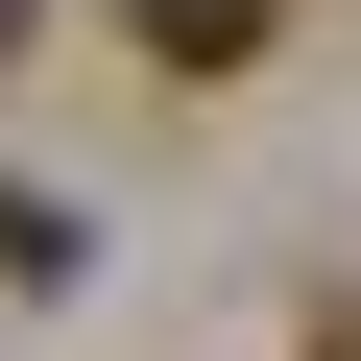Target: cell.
<instances>
[{"instance_id":"1","label":"cell","mask_w":361,"mask_h":361,"mask_svg":"<svg viewBox=\"0 0 361 361\" xmlns=\"http://www.w3.org/2000/svg\"><path fill=\"white\" fill-rule=\"evenodd\" d=\"M265 25H289V0H121V49H145V73H193V97L265 73Z\"/></svg>"},{"instance_id":"2","label":"cell","mask_w":361,"mask_h":361,"mask_svg":"<svg viewBox=\"0 0 361 361\" xmlns=\"http://www.w3.org/2000/svg\"><path fill=\"white\" fill-rule=\"evenodd\" d=\"M313 361H361V265H337V289H313Z\"/></svg>"},{"instance_id":"3","label":"cell","mask_w":361,"mask_h":361,"mask_svg":"<svg viewBox=\"0 0 361 361\" xmlns=\"http://www.w3.org/2000/svg\"><path fill=\"white\" fill-rule=\"evenodd\" d=\"M25 25H49V0H0V49H25Z\"/></svg>"}]
</instances>
